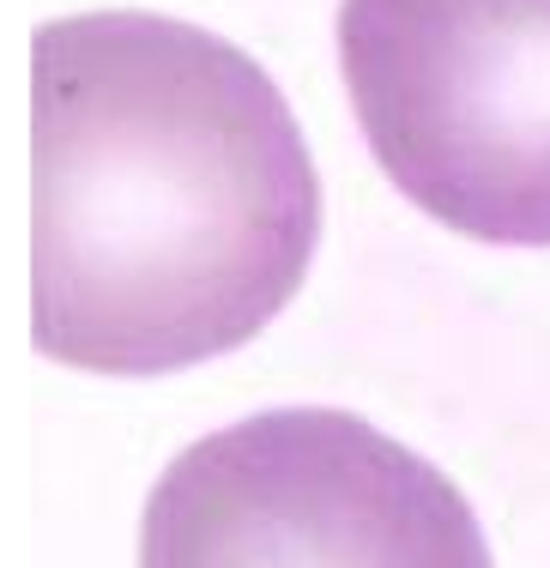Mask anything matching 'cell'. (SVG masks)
<instances>
[{"label": "cell", "instance_id": "cell-1", "mask_svg": "<svg viewBox=\"0 0 550 568\" xmlns=\"http://www.w3.org/2000/svg\"><path fill=\"white\" fill-rule=\"evenodd\" d=\"M37 73V351L176 375L248 345L320 242L303 128L261 61L164 12L49 19Z\"/></svg>", "mask_w": 550, "mask_h": 568}, {"label": "cell", "instance_id": "cell-2", "mask_svg": "<svg viewBox=\"0 0 550 568\" xmlns=\"http://www.w3.org/2000/svg\"><path fill=\"white\" fill-rule=\"evenodd\" d=\"M140 568H496L472 503L357 412L278 405L164 466Z\"/></svg>", "mask_w": 550, "mask_h": 568}, {"label": "cell", "instance_id": "cell-3", "mask_svg": "<svg viewBox=\"0 0 550 568\" xmlns=\"http://www.w3.org/2000/svg\"><path fill=\"white\" fill-rule=\"evenodd\" d=\"M339 67L411 206L490 248H550V0H345Z\"/></svg>", "mask_w": 550, "mask_h": 568}]
</instances>
